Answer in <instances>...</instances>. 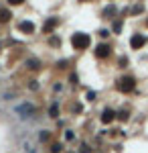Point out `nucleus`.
Listing matches in <instances>:
<instances>
[{
  "instance_id": "6e6552de",
  "label": "nucleus",
  "mask_w": 148,
  "mask_h": 153,
  "mask_svg": "<svg viewBox=\"0 0 148 153\" xmlns=\"http://www.w3.org/2000/svg\"><path fill=\"white\" fill-rule=\"evenodd\" d=\"M8 2H10V4H21L23 0H8Z\"/></svg>"
},
{
  "instance_id": "f03ea898",
  "label": "nucleus",
  "mask_w": 148,
  "mask_h": 153,
  "mask_svg": "<svg viewBox=\"0 0 148 153\" xmlns=\"http://www.w3.org/2000/svg\"><path fill=\"white\" fill-rule=\"evenodd\" d=\"M122 86H120V88H122V90H132V88H134V80H122Z\"/></svg>"
},
{
  "instance_id": "0eeeda50",
  "label": "nucleus",
  "mask_w": 148,
  "mask_h": 153,
  "mask_svg": "<svg viewBox=\"0 0 148 153\" xmlns=\"http://www.w3.org/2000/svg\"><path fill=\"white\" fill-rule=\"evenodd\" d=\"M112 118H114V112H106V114H103V123H110Z\"/></svg>"
},
{
  "instance_id": "7ed1b4c3",
  "label": "nucleus",
  "mask_w": 148,
  "mask_h": 153,
  "mask_svg": "<svg viewBox=\"0 0 148 153\" xmlns=\"http://www.w3.org/2000/svg\"><path fill=\"white\" fill-rule=\"evenodd\" d=\"M21 31H24V33H33V23H21Z\"/></svg>"
},
{
  "instance_id": "20e7f679",
  "label": "nucleus",
  "mask_w": 148,
  "mask_h": 153,
  "mask_svg": "<svg viewBox=\"0 0 148 153\" xmlns=\"http://www.w3.org/2000/svg\"><path fill=\"white\" fill-rule=\"evenodd\" d=\"M95 53H97V57H106V55H108V47H106V45H100Z\"/></svg>"
},
{
  "instance_id": "f257e3e1",
  "label": "nucleus",
  "mask_w": 148,
  "mask_h": 153,
  "mask_svg": "<svg viewBox=\"0 0 148 153\" xmlns=\"http://www.w3.org/2000/svg\"><path fill=\"white\" fill-rule=\"evenodd\" d=\"M73 45L79 47V49L87 47V45H89V37H87V35H75V37H73Z\"/></svg>"
},
{
  "instance_id": "423d86ee",
  "label": "nucleus",
  "mask_w": 148,
  "mask_h": 153,
  "mask_svg": "<svg viewBox=\"0 0 148 153\" xmlns=\"http://www.w3.org/2000/svg\"><path fill=\"white\" fill-rule=\"evenodd\" d=\"M10 19V12L4 10V8H0V21H8Z\"/></svg>"
},
{
  "instance_id": "39448f33",
  "label": "nucleus",
  "mask_w": 148,
  "mask_h": 153,
  "mask_svg": "<svg viewBox=\"0 0 148 153\" xmlns=\"http://www.w3.org/2000/svg\"><path fill=\"white\" fill-rule=\"evenodd\" d=\"M142 43H144V37H134V39H132V47H140V45H142Z\"/></svg>"
}]
</instances>
